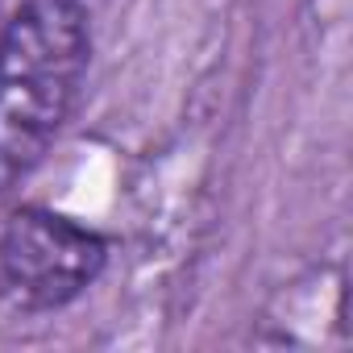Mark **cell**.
<instances>
[{
	"instance_id": "6da1fadb",
	"label": "cell",
	"mask_w": 353,
	"mask_h": 353,
	"mask_svg": "<svg viewBox=\"0 0 353 353\" xmlns=\"http://www.w3.org/2000/svg\"><path fill=\"white\" fill-rule=\"evenodd\" d=\"M92 59L83 0H26L0 34V196L46 158Z\"/></svg>"
},
{
	"instance_id": "7a4b0ae2",
	"label": "cell",
	"mask_w": 353,
	"mask_h": 353,
	"mask_svg": "<svg viewBox=\"0 0 353 353\" xmlns=\"http://www.w3.org/2000/svg\"><path fill=\"white\" fill-rule=\"evenodd\" d=\"M104 262L100 233L46 208H21L0 229V287L21 312L67 307L100 279Z\"/></svg>"
}]
</instances>
